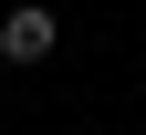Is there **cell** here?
<instances>
[{
	"mask_svg": "<svg viewBox=\"0 0 146 135\" xmlns=\"http://www.w3.org/2000/svg\"><path fill=\"white\" fill-rule=\"evenodd\" d=\"M52 42H63V21H52L42 0H21V11H0V63H52Z\"/></svg>",
	"mask_w": 146,
	"mask_h": 135,
	"instance_id": "6da1fadb",
	"label": "cell"
}]
</instances>
